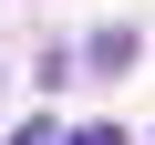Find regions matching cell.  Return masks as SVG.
<instances>
[{"label":"cell","instance_id":"cell-2","mask_svg":"<svg viewBox=\"0 0 155 145\" xmlns=\"http://www.w3.org/2000/svg\"><path fill=\"white\" fill-rule=\"evenodd\" d=\"M62 145H124V124H72Z\"/></svg>","mask_w":155,"mask_h":145},{"label":"cell","instance_id":"cell-3","mask_svg":"<svg viewBox=\"0 0 155 145\" xmlns=\"http://www.w3.org/2000/svg\"><path fill=\"white\" fill-rule=\"evenodd\" d=\"M11 145H62V124H52V114H31V124H21Z\"/></svg>","mask_w":155,"mask_h":145},{"label":"cell","instance_id":"cell-1","mask_svg":"<svg viewBox=\"0 0 155 145\" xmlns=\"http://www.w3.org/2000/svg\"><path fill=\"white\" fill-rule=\"evenodd\" d=\"M134 62V31H93V72H124Z\"/></svg>","mask_w":155,"mask_h":145}]
</instances>
